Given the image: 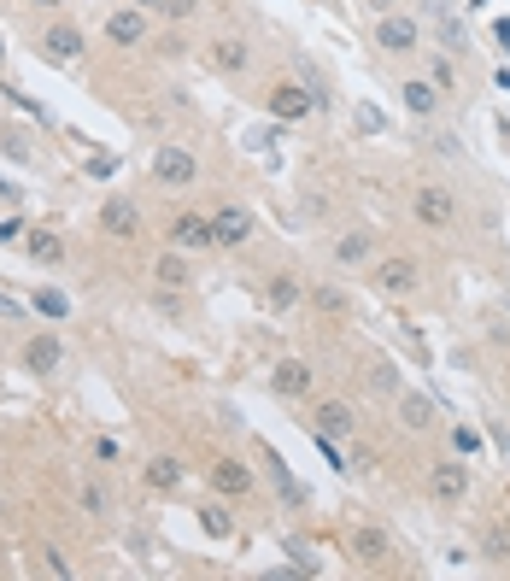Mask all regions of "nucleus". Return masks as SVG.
Listing matches in <instances>:
<instances>
[{"label": "nucleus", "mask_w": 510, "mask_h": 581, "mask_svg": "<svg viewBox=\"0 0 510 581\" xmlns=\"http://www.w3.org/2000/svg\"><path fill=\"white\" fill-rule=\"evenodd\" d=\"M410 206H417V224L422 229H452V218H457V200L440 189V182H422Z\"/></svg>", "instance_id": "obj_1"}, {"label": "nucleus", "mask_w": 510, "mask_h": 581, "mask_svg": "<svg viewBox=\"0 0 510 581\" xmlns=\"http://www.w3.org/2000/svg\"><path fill=\"white\" fill-rule=\"evenodd\" d=\"M194 170H200V165H194L188 147H159V153H153V177L165 182V189H188Z\"/></svg>", "instance_id": "obj_2"}, {"label": "nucleus", "mask_w": 510, "mask_h": 581, "mask_svg": "<svg viewBox=\"0 0 510 581\" xmlns=\"http://www.w3.org/2000/svg\"><path fill=\"white\" fill-rule=\"evenodd\" d=\"M370 282H376L381 294H393V300H399V294H417V265H410V258H381Z\"/></svg>", "instance_id": "obj_3"}, {"label": "nucleus", "mask_w": 510, "mask_h": 581, "mask_svg": "<svg viewBox=\"0 0 510 581\" xmlns=\"http://www.w3.org/2000/svg\"><path fill=\"white\" fill-rule=\"evenodd\" d=\"M428 493H434L440 505H457V499L469 493V470H464V464H434V470H428Z\"/></svg>", "instance_id": "obj_4"}, {"label": "nucleus", "mask_w": 510, "mask_h": 581, "mask_svg": "<svg viewBox=\"0 0 510 581\" xmlns=\"http://www.w3.org/2000/svg\"><path fill=\"white\" fill-rule=\"evenodd\" d=\"M246 235H253V218H246L241 206H223V212L211 218V241L217 247H246Z\"/></svg>", "instance_id": "obj_5"}, {"label": "nucleus", "mask_w": 510, "mask_h": 581, "mask_svg": "<svg viewBox=\"0 0 510 581\" xmlns=\"http://www.w3.org/2000/svg\"><path fill=\"white\" fill-rule=\"evenodd\" d=\"M376 42L388 47V53H410V47L422 42V30H417V18H381L376 24Z\"/></svg>", "instance_id": "obj_6"}, {"label": "nucleus", "mask_w": 510, "mask_h": 581, "mask_svg": "<svg viewBox=\"0 0 510 581\" xmlns=\"http://www.w3.org/2000/svg\"><path fill=\"white\" fill-rule=\"evenodd\" d=\"M101 229H106V235H135V229H141V212H135V200L111 194V200L101 206Z\"/></svg>", "instance_id": "obj_7"}, {"label": "nucleus", "mask_w": 510, "mask_h": 581, "mask_svg": "<svg viewBox=\"0 0 510 581\" xmlns=\"http://www.w3.org/2000/svg\"><path fill=\"white\" fill-rule=\"evenodd\" d=\"M147 6H123V12H111L106 18V35L111 42H123V47H135V42H147V18H141Z\"/></svg>", "instance_id": "obj_8"}, {"label": "nucleus", "mask_w": 510, "mask_h": 581, "mask_svg": "<svg viewBox=\"0 0 510 581\" xmlns=\"http://www.w3.org/2000/svg\"><path fill=\"white\" fill-rule=\"evenodd\" d=\"M270 388H276L282 400H300V393L311 388V370L300 364V358H282V364L270 370Z\"/></svg>", "instance_id": "obj_9"}, {"label": "nucleus", "mask_w": 510, "mask_h": 581, "mask_svg": "<svg viewBox=\"0 0 510 581\" xmlns=\"http://www.w3.org/2000/svg\"><path fill=\"white\" fill-rule=\"evenodd\" d=\"M170 241H177L182 253H194V247H217V241H211V218H194V212H182L177 224H170Z\"/></svg>", "instance_id": "obj_10"}, {"label": "nucleus", "mask_w": 510, "mask_h": 581, "mask_svg": "<svg viewBox=\"0 0 510 581\" xmlns=\"http://www.w3.org/2000/svg\"><path fill=\"white\" fill-rule=\"evenodd\" d=\"M311 435H329V441H341V435H352V405H341V400H329L317 417H311Z\"/></svg>", "instance_id": "obj_11"}, {"label": "nucleus", "mask_w": 510, "mask_h": 581, "mask_svg": "<svg viewBox=\"0 0 510 581\" xmlns=\"http://www.w3.org/2000/svg\"><path fill=\"white\" fill-rule=\"evenodd\" d=\"M399 101H405L410 118H428L434 106H440V89H434V82H422V77H410L405 89H399Z\"/></svg>", "instance_id": "obj_12"}, {"label": "nucleus", "mask_w": 510, "mask_h": 581, "mask_svg": "<svg viewBox=\"0 0 510 581\" xmlns=\"http://www.w3.org/2000/svg\"><path fill=\"white\" fill-rule=\"evenodd\" d=\"M42 53H47V59H77V53H82V35L71 30V24H59V30L42 35Z\"/></svg>", "instance_id": "obj_13"}, {"label": "nucleus", "mask_w": 510, "mask_h": 581, "mask_svg": "<svg viewBox=\"0 0 510 581\" xmlns=\"http://www.w3.org/2000/svg\"><path fill=\"white\" fill-rule=\"evenodd\" d=\"M211 488H217V493H246V488H253V476H246V464L223 459V464H211Z\"/></svg>", "instance_id": "obj_14"}, {"label": "nucleus", "mask_w": 510, "mask_h": 581, "mask_svg": "<svg viewBox=\"0 0 510 581\" xmlns=\"http://www.w3.org/2000/svg\"><path fill=\"white\" fill-rule=\"evenodd\" d=\"M59 358H65V353H59V341H53V335H35L30 347H24V364H30L35 376H42V370H59Z\"/></svg>", "instance_id": "obj_15"}, {"label": "nucleus", "mask_w": 510, "mask_h": 581, "mask_svg": "<svg viewBox=\"0 0 510 581\" xmlns=\"http://www.w3.org/2000/svg\"><path fill=\"white\" fill-rule=\"evenodd\" d=\"M147 481H153L159 493H170V488H182V464L177 459H165V452H159L153 464H147Z\"/></svg>", "instance_id": "obj_16"}, {"label": "nucleus", "mask_w": 510, "mask_h": 581, "mask_svg": "<svg viewBox=\"0 0 510 581\" xmlns=\"http://www.w3.org/2000/svg\"><path fill=\"white\" fill-rule=\"evenodd\" d=\"M270 106H276V118H305L311 112V94L305 89H276V94H270Z\"/></svg>", "instance_id": "obj_17"}, {"label": "nucleus", "mask_w": 510, "mask_h": 581, "mask_svg": "<svg viewBox=\"0 0 510 581\" xmlns=\"http://www.w3.org/2000/svg\"><path fill=\"white\" fill-rule=\"evenodd\" d=\"M30 258H35V265H59V258H65V241L47 235V229H35L30 235Z\"/></svg>", "instance_id": "obj_18"}, {"label": "nucleus", "mask_w": 510, "mask_h": 581, "mask_svg": "<svg viewBox=\"0 0 510 581\" xmlns=\"http://www.w3.org/2000/svg\"><path fill=\"white\" fill-rule=\"evenodd\" d=\"M399 423H405V429H428V423H434V412H428V400H422V393H405V400H399Z\"/></svg>", "instance_id": "obj_19"}, {"label": "nucleus", "mask_w": 510, "mask_h": 581, "mask_svg": "<svg viewBox=\"0 0 510 581\" xmlns=\"http://www.w3.org/2000/svg\"><path fill=\"white\" fill-rule=\"evenodd\" d=\"M364 382H370V388H376V393H393V388H399V370H393V364H388V358H370V370H364Z\"/></svg>", "instance_id": "obj_20"}, {"label": "nucleus", "mask_w": 510, "mask_h": 581, "mask_svg": "<svg viewBox=\"0 0 510 581\" xmlns=\"http://www.w3.org/2000/svg\"><path fill=\"white\" fill-rule=\"evenodd\" d=\"M265 464H270V476H276V488H282V493H288V499H293V505H305V488H300V481H293V476H288V464H282V459H276V452H265Z\"/></svg>", "instance_id": "obj_21"}, {"label": "nucleus", "mask_w": 510, "mask_h": 581, "mask_svg": "<svg viewBox=\"0 0 510 581\" xmlns=\"http://www.w3.org/2000/svg\"><path fill=\"white\" fill-rule=\"evenodd\" d=\"M358 558H388V535H381V528H358Z\"/></svg>", "instance_id": "obj_22"}, {"label": "nucleus", "mask_w": 510, "mask_h": 581, "mask_svg": "<svg viewBox=\"0 0 510 581\" xmlns=\"http://www.w3.org/2000/svg\"><path fill=\"white\" fill-rule=\"evenodd\" d=\"M334 253H341L346 265H352V258H364V253H370V229H352V235H341V241H334Z\"/></svg>", "instance_id": "obj_23"}, {"label": "nucleus", "mask_w": 510, "mask_h": 581, "mask_svg": "<svg viewBox=\"0 0 510 581\" xmlns=\"http://www.w3.org/2000/svg\"><path fill=\"white\" fill-rule=\"evenodd\" d=\"M35 312H42V317H65L71 300H65V294H53V288H42V294H35Z\"/></svg>", "instance_id": "obj_24"}, {"label": "nucleus", "mask_w": 510, "mask_h": 581, "mask_svg": "<svg viewBox=\"0 0 510 581\" xmlns=\"http://www.w3.org/2000/svg\"><path fill=\"white\" fill-rule=\"evenodd\" d=\"M211 59H217L223 71H241V65H246V47H241V42H217V53H211Z\"/></svg>", "instance_id": "obj_25"}, {"label": "nucleus", "mask_w": 510, "mask_h": 581, "mask_svg": "<svg viewBox=\"0 0 510 581\" xmlns=\"http://www.w3.org/2000/svg\"><path fill=\"white\" fill-rule=\"evenodd\" d=\"M358 130H364V135H381V130H388V118H381L376 106L364 101V106H358Z\"/></svg>", "instance_id": "obj_26"}, {"label": "nucleus", "mask_w": 510, "mask_h": 581, "mask_svg": "<svg viewBox=\"0 0 510 581\" xmlns=\"http://www.w3.org/2000/svg\"><path fill=\"white\" fill-rule=\"evenodd\" d=\"M317 312H334V317H341V312H346V294H341V288H317Z\"/></svg>", "instance_id": "obj_27"}, {"label": "nucleus", "mask_w": 510, "mask_h": 581, "mask_svg": "<svg viewBox=\"0 0 510 581\" xmlns=\"http://www.w3.org/2000/svg\"><path fill=\"white\" fill-rule=\"evenodd\" d=\"M182 276H188V270H182L177 258H159V282H165V288H182Z\"/></svg>", "instance_id": "obj_28"}, {"label": "nucleus", "mask_w": 510, "mask_h": 581, "mask_svg": "<svg viewBox=\"0 0 510 581\" xmlns=\"http://www.w3.org/2000/svg\"><path fill=\"white\" fill-rule=\"evenodd\" d=\"M452 447H457V452H464V459H469V452L481 447V435H476V429H464V423H457V429H452Z\"/></svg>", "instance_id": "obj_29"}, {"label": "nucleus", "mask_w": 510, "mask_h": 581, "mask_svg": "<svg viewBox=\"0 0 510 581\" xmlns=\"http://www.w3.org/2000/svg\"><path fill=\"white\" fill-rule=\"evenodd\" d=\"M293 294H300V288H293L288 276H276V288H270V305H276V312H282V305H293Z\"/></svg>", "instance_id": "obj_30"}, {"label": "nucleus", "mask_w": 510, "mask_h": 581, "mask_svg": "<svg viewBox=\"0 0 510 581\" xmlns=\"http://www.w3.org/2000/svg\"><path fill=\"white\" fill-rule=\"evenodd\" d=\"M200 523H206V535H229V523H223V511H206Z\"/></svg>", "instance_id": "obj_31"}, {"label": "nucleus", "mask_w": 510, "mask_h": 581, "mask_svg": "<svg viewBox=\"0 0 510 581\" xmlns=\"http://www.w3.org/2000/svg\"><path fill=\"white\" fill-rule=\"evenodd\" d=\"M18 235H24L18 218H0V241H18Z\"/></svg>", "instance_id": "obj_32"}, {"label": "nucleus", "mask_w": 510, "mask_h": 581, "mask_svg": "<svg viewBox=\"0 0 510 581\" xmlns=\"http://www.w3.org/2000/svg\"><path fill=\"white\" fill-rule=\"evenodd\" d=\"M493 42H499L505 53H510V18H499V24H493Z\"/></svg>", "instance_id": "obj_33"}, {"label": "nucleus", "mask_w": 510, "mask_h": 581, "mask_svg": "<svg viewBox=\"0 0 510 581\" xmlns=\"http://www.w3.org/2000/svg\"><path fill=\"white\" fill-rule=\"evenodd\" d=\"M165 12H177V18H188V12H194V0H165Z\"/></svg>", "instance_id": "obj_34"}, {"label": "nucleus", "mask_w": 510, "mask_h": 581, "mask_svg": "<svg viewBox=\"0 0 510 581\" xmlns=\"http://www.w3.org/2000/svg\"><path fill=\"white\" fill-rule=\"evenodd\" d=\"M0 312H6V317H12V312H18V305H12V300H6V294H0Z\"/></svg>", "instance_id": "obj_35"}, {"label": "nucleus", "mask_w": 510, "mask_h": 581, "mask_svg": "<svg viewBox=\"0 0 510 581\" xmlns=\"http://www.w3.org/2000/svg\"><path fill=\"white\" fill-rule=\"evenodd\" d=\"M135 6H165V0H135Z\"/></svg>", "instance_id": "obj_36"}, {"label": "nucleus", "mask_w": 510, "mask_h": 581, "mask_svg": "<svg viewBox=\"0 0 510 581\" xmlns=\"http://www.w3.org/2000/svg\"><path fill=\"white\" fill-rule=\"evenodd\" d=\"M42 6H59V0H42Z\"/></svg>", "instance_id": "obj_37"}, {"label": "nucleus", "mask_w": 510, "mask_h": 581, "mask_svg": "<svg viewBox=\"0 0 510 581\" xmlns=\"http://www.w3.org/2000/svg\"><path fill=\"white\" fill-rule=\"evenodd\" d=\"M0 59H6V42H0Z\"/></svg>", "instance_id": "obj_38"}]
</instances>
